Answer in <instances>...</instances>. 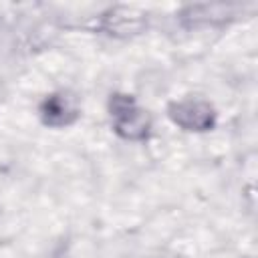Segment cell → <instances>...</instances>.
Instances as JSON below:
<instances>
[{"label":"cell","instance_id":"1","mask_svg":"<svg viewBox=\"0 0 258 258\" xmlns=\"http://www.w3.org/2000/svg\"><path fill=\"white\" fill-rule=\"evenodd\" d=\"M111 117H113V127L115 131L131 141L143 139L149 131V117L145 111H141L135 101L127 95H113L111 103Z\"/></svg>","mask_w":258,"mask_h":258},{"label":"cell","instance_id":"3","mask_svg":"<svg viewBox=\"0 0 258 258\" xmlns=\"http://www.w3.org/2000/svg\"><path fill=\"white\" fill-rule=\"evenodd\" d=\"M42 115H44V121L48 125H69L75 117H77V105H75V99L60 93V95H52L44 101L42 105Z\"/></svg>","mask_w":258,"mask_h":258},{"label":"cell","instance_id":"4","mask_svg":"<svg viewBox=\"0 0 258 258\" xmlns=\"http://www.w3.org/2000/svg\"><path fill=\"white\" fill-rule=\"evenodd\" d=\"M145 26V20L141 14L133 16L131 12L127 10H115L111 12L109 16H105V22H103V28L109 32V34H135L139 32L141 28Z\"/></svg>","mask_w":258,"mask_h":258},{"label":"cell","instance_id":"2","mask_svg":"<svg viewBox=\"0 0 258 258\" xmlns=\"http://www.w3.org/2000/svg\"><path fill=\"white\" fill-rule=\"evenodd\" d=\"M169 119L185 131H208L214 125V109L204 101H179L169 105Z\"/></svg>","mask_w":258,"mask_h":258}]
</instances>
